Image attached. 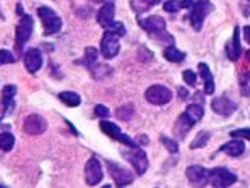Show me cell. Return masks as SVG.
<instances>
[{
	"label": "cell",
	"instance_id": "cell-38",
	"mask_svg": "<svg viewBox=\"0 0 250 188\" xmlns=\"http://www.w3.org/2000/svg\"><path fill=\"white\" fill-rule=\"evenodd\" d=\"M244 38H246V41L250 44V26L244 28Z\"/></svg>",
	"mask_w": 250,
	"mask_h": 188
},
{
	"label": "cell",
	"instance_id": "cell-37",
	"mask_svg": "<svg viewBox=\"0 0 250 188\" xmlns=\"http://www.w3.org/2000/svg\"><path fill=\"white\" fill-rule=\"evenodd\" d=\"M94 113H96L98 117H109V109L106 106H96L94 107Z\"/></svg>",
	"mask_w": 250,
	"mask_h": 188
},
{
	"label": "cell",
	"instance_id": "cell-5",
	"mask_svg": "<svg viewBox=\"0 0 250 188\" xmlns=\"http://www.w3.org/2000/svg\"><path fill=\"white\" fill-rule=\"evenodd\" d=\"M208 182L213 187L224 188V187H229V185L236 184L237 177L234 175L232 172H229L228 169H224V167H216V169L208 172Z\"/></svg>",
	"mask_w": 250,
	"mask_h": 188
},
{
	"label": "cell",
	"instance_id": "cell-2",
	"mask_svg": "<svg viewBox=\"0 0 250 188\" xmlns=\"http://www.w3.org/2000/svg\"><path fill=\"white\" fill-rule=\"evenodd\" d=\"M190 8H192V12H190V23H192L195 31H200L203 26V19L213 10V5L209 3V0H197Z\"/></svg>",
	"mask_w": 250,
	"mask_h": 188
},
{
	"label": "cell",
	"instance_id": "cell-4",
	"mask_svg": "<svg viewBox=\"0 0 250 188\" xmlns=\"http://www.w3.org/2000/svg\"><path fill=\"white\" fill-rule=\"evenodd\" d=\"M119 38L116 33H111L106 29V33L103 34V39H101V54L104 58H107V60H111L119 54L121 51V41H119Z\"/></svg>",
	"mask_w": 250,
	"mask_h": 188
},
{
	"label": "cell",
	"instance_id": "cell-31",
	"mask_svg": "<svg viewBox=\"0 0 250 188\" xmlns=\"http://www.w3.org/2000/svg\"><path fill=\"white\" fill-rule=\"evenodd\" d=\"M208 140H209V132H200L198 135L195 136V140L190 143V148H192V150H198V148L207 146Z\"/></svg>",
	"mask_w": 250,
	"mask_h": 188
},
{
	"label": "cell",
	"instance_id": "cell-34",
	"mask_svg": "<svg viewBox=\"0 0 250 188\" xmlns=\"http://www.w3.org/2000/svg\"><path fill=\"white\" fill-rule=\"evenodd\" d=\"M231 136L250 141V128H239V130H234V132H231Z\"/></svg>",
	"mask_w": 250,
	"mask_h": 188
},
{
	"label": "cell",
	"instance_id": "cell-40",
	"mask_svg": "<svg viewBox=\"0 0 250 188\" xmlns=\"http://www.w3.org/2000/svg\"><path fill=\"white\" fill-rule=\"evenodd\" d=\"M247 57H249V58H250V51H249V52H247Z\"/></svg>",
	"mask_w": 250,
	"mask_h": 188
},
{
	"label": "cell",
	"instance_id": "cell-22",
	"mask_svg": "<svg viewBox=\"0 0 250 188\" xmlns=\"http://www.w3.org/2000/svg\"><path fill=\"white\" fill-rule=\"evenodd\" d=\"M59 99L65 104V106L68 107H78L80 104H82V97H80V94L73 93V91H63L59 94Z\"/></svg>",
	"mask_w": 250,
	"mask_h": 188
},
{
	"label": "cell",
	"instance_id": "cell-9",
	"mask_svg": "<svg viewBox=\"0 0 250 188\" xmlns=\"http://www.w3.org/2000/svg\"><path fill=\"white\" fill-rule=\"evenodd\" d=\"M107 167H109V172H111V177L116 182L117 187H125V185H130L133 182V174L130 172L128 169L125 167L119 166L117 162H111L107 161Z\"/></svg>",
	"mask_w": 250,
	"mask_h": 188
},
{
	"label": "cell",
	"instance_id": "cell-29",
	"mask_svg": "<svg viewBox=\"0 0 250 188\" xmlns=\"http://www.w3.org/2000/svg\"><path fill=\"white\" fill-rule=\"evenodd\" d=\"M186 113L193 122H198L200 118L203 117L205 111H203V106H200V104H190V106L186 109Z\"/></svg>",
	"mask_w": 250,
	"mask_h": 188
},
{
	"label": "cell",
	"instance_id": "cell-8",
	"mask_svg": "<svg viewBox=\"0 0 250 188\" xmlns=\"http://www.w3.org/2000/svg\"><path fill=\"white\" fill-rule=\"evenodd\" d=\"M99 127H101V130L106 133L107 136H111L112 140L121 141V143H124V145H127L128 148H137L138 146L137 143L132 140V138L127 136V135H124V133L121 132V128H119L116 123L107 122V120H103L101 123H99Z\"/></svg>",
	"mask_w": 250,
	"mask_h": 188
},
{
	"label": "cell",
	"instance_id": "cell-35",
	"mask_svg": "<svg viewBox=\"0 0 250 188\" xmlns=\"http://www.w3.org/2000/svg\"><path fill=\"white\" fill-rule=\"evenodd\" d=\"M15 58L13 56L10 54L8 51H5V49H2L0 51V65H5V63H13Z\"/></svg>",
	"mask_w": 250,
	"mask_h": 188
},
{
	"label": "cell",
	"instance_id": "cell-23",
	"mask_svg": "<svg viewBox=\"0 0 250 188\" xmlns=\"http://www.w3.org/2000/svg\"><path fill=\"white\" fill-rule=\"evenodd\" d=\"M193 5V0H182V2H177V0H167L164 2V10L169 13H176L181 8H190Z\"/></svg>",
	"mask_w": 250,
	"mask_h": 188
},
{
	"label": "cell",
	"instance_id": "cell-17",
	"mask_svg": "<svg viewBox=\"0 0 250 188\" xmlns=\"http://www.w3.org/2000/svg\"><path fill=\"white\" fill-rule=\"evenodd\" d=\"M241 28L236 26L234 28V36H232V42L228 44L226 46V52H228V57L229 60L236 62L239 57H241Z\"/></svg>",
	"mask_w": 250,
	"mask_h": 188
},
{
	"label": "cell",
	"instance_id": "cell-15",
	"mask_svg": "<svg viewBox=\"0 0 250 188\" xmlns=\"http://www.w3.org/2000/svg\"><path fill=\"white\" fill-rule=\"evenodd\" d=\"M24 67H26V70L29 73H36L39 68L42 65V56H41V51L39 49H29L24 54Z\"/></svg>",
	"mask_w": 250,
	"mask_h": 188
},
{
	"label": "cell",
	"instance_id": "cell-14",
	"mask_svg": "<svg viewBox=\"0 0 250 188\" xmlns=\"http://www.w3.org/2000/svg\"><path fill=\"white\" fill-rule=\"evenodd\" d=\"M186 175L192 185L202 187L208 184V170L203 169L202 166H190L186 170Z\"/></svg>",
	"mask_w": 250,
	"mask_h": 188
},
{
	"label": "cell",
	"instance_id": "cell-19",
	"mask_svg": "<svg viewBox=\"0 0 250 188\" xmlns=\"http://www.w3.org/2000/svg\"><path fill=\"white\" fill-rule=\"evenodd\" d=\"M244 150H246V146H244V141H241V138H234L232 141H229V143H226V145H223L219 151L226 152L228 156L237 157V156L242 154Z\"/></svg>",
	"mask_w": 250,
	"mask_h": 188
},
{
	"label": "cell",
	"instance_id": "cell-21",
	"mask_svg": "<svg viewBox=\"0 0 250 188\" xmlns=\"http://www.w3.org/2000/svg\"><path fill=\"white\" fill-rule=\"evenodd\" d=\"M15 93H17V88H15L13 85L10 86H5L3 90V94H2V101H3V112L5 113H10L13 111V96Z\"/></svg>",
	"mask_w": 250,
	"mask_h": 188
},
{
	"label": "cell",
	"instance_id": "cell-36",
	"mask_svg": "<svg viewBox=\"0 0 250 188\" xmlns=\"http://www.w3.org/2000/svg\"><path fill=\"white\" fill-rule=\"evenodd\" d=\"M184 81L187 83V85H190V86H195V83H197V75L192 72V70H186L184 72Z\"/></svg>",
	"mask_w": 250,
	"mask_h": 188
},
{
	"label": "cell",
	"instance_id": "cell-6",
	"mask_svg": "<svg viewBox=\"0 0 250 188\" xmlns=\"http://www.w3.org/2000/svg\"><path fill=\"white\" fill-rule=\"evenodd\" d=\"M145 97L149 104H154V106H164L172 99V93L169 88L163 86V85H153L149 86L146 93H145Z\"/></svg>",
	"mask_w": 250,
	"mask_h": 188
},
{
	"label": "cell",
	"instance_id": "cell-12",
	"mask_svg": "<svg viewBox=\"0 0 250 188\" xmlns=\"http://www.w3.org/2000/svg\"><path fill=\"white\" fill-rule=\"evenodd\" d=\"M211 109H213V112L219 113V115L229 117V115H232V113L237 111V104L232 102L231 99H228L224 96H219V97L213 99V101H211Z\"/></svg>",
	"mask_w": 250,
	"mask_h": 188
},
{
	"label": "cell",
	"instance_id": "cell-33",
	"mask_svg": "<svg viewBox=\"0 0 250 188\" xmlns=\"http://www.w3.org/2000/svg\"><path fill=\"white\" fill-rule=\"evenodd\" d=\"M106 29H107V31H111V33H116L117 36H124V34H125V26L121 21H112Z\"/></svg>",
	"mask_w": 250,
	"mask_h": 188
},
{
	"label": "cell",
	"instance_id": "cell-7",
	"mask_svg": "<svg viewBox=\"0 0 250 188\" xmlns=\"http://www.w3.org/2000/svg\"><path fill=\"white\" fill-rule=\"evenodd\" d=\"M33 28H34L33 17L24 15L17 28V42H15V46H17L18 52H21V47L29 41V38H31V34H33Z\"/></svg>",
	"mask_w": 250,
	"mask_h": 188
},
{
	"label": "cell",
	"instance_id": "cell-13",
	"mask_svg": "<svg viewBox=\"0 0 250 188\" xmlns=\"http://www.w3.org/2000/svg\"><path fill=\"white\" fill-rule=\"evenodd\" d=\"M138 24L143 29H146L149 34L166 31V21L161 17H158V15H153V17L148 18H138Z\"/></svg>",
	"mask_w": 250,
	"mask_h": 188
},
{
	"label": "cell",
	"instance_id": "cell-32",
	"mask_svg": "<svg viewBox=\"0 0 250 188\" xmlns=\"http://www.w3.org/2000/svg\"><path fill=\"white\" fill-rule=\"evenodd\" d=\"M161 143L167 148V151L171 152V154H176V152L179 151V143H177V141H174V140H171V138L161 136Z\"/></svg>",
	"mask_w": 250,
	"mask_h": 188
},
{
	"label": "cell",
	"instance_id": "cell-28",
	"mask_svg": "<svg viewBox=\"0 0 250 188\" xmlns=\"http://www.w3.org/2000/svg\"><path fill=\"white\" fill-rule=\"evenodd\" d=\"M96 60H98V49L86 47V51H84V57H83V60H80V63H83V65H86L89 68L96 63Z\"/></svg>",
	"mask_w": 250,
	"mask_h": 188
},
{
	"label": "cell",
	"instance_id": "cell-1",
	"mask_svg": "<svg viewBox=\"0 0 250 188\" xmlns=\"http://www.w3.org/2000/svg\"><path fill=\"white\" fill-rule=\"evenodd\" d=\"M38 15H39V18L42 19L44 33H46V36H51V34H56V33L61 31L62 19H61V17H59L56 12H54L52 8L39 7L38 8Z\"/></svg>",
	"mask_w": 250,
	"mask_h": 188
},
{
	"label": "cell",
	"instance_id": "cell-10",
	"mask_svg": "<svg viewBox=\"0 0 250 188\" xmlns=\"http://www.w3.org/2000/svg\"><path fill=\"white\" fill-rule=\"evenodd\" d=\"M84 180H86L88 185H98L99 182L103 180V167L101 162L96 157H91L86 162V167H84Z\"/></svg>",
	"mask_w": 250,
	"mask_h": 188
},
{
	"label": "cell",
	"instance_id": "cell-41",
	"mask_svg": "<svg viewBox=\"0 0 250 188\" xmlns=\"http://www.w3.org/2000/svg\"><path fill=\"white\" fill-rule=\"evenodd\" d=\"M96 2H98V0H96Z\"/></svg>",
	"mask_w": 250,
	"mask_h": 188
},
{
	"label": "cell",
	"instance_id": "cell-24",
	"mask_svg": "<svg viewBox=\"0 0 250 188\" xmlns=\"http://www.w3.org/2000/svg\"><path fill=\"white\" fill-rule=\"evenodd\" d=\"M164 58L172 63H181L184 58H186V54L182 51H179L177 47H167V49H164Z\"/></svg>",
	"mask_w": 250,
	"mask_h": 188
},
{
	"label": "cell",
	"instance_id": "cell-39",
	"mask_svg": "<svg viewBox=\"0 0 250 188\" xmlns=\"http://www.w3.org/2000/svg\"><path fill=\"white\" fill-rule=\"evenodd\" d=\"M17 8H18V10H17V12H18V15H23V7H21V5H18Z\"/></svg>",
	"mask_w": 250,
	"mask_h": 188
},
{
	"label": "cell",
	"instance_id": "cell-25",
	"mask_svg": "<svg viewBox=\"0 0 250 188\" xmlns=\"http://www.w3.org/2000/svg\"><path fill=\"white\" fill-rule=\"evenodd\" d=\"M161 0H132V8L135 10L137 13H143V12H146L148 8H151L154 7L156 3H159Z\"/></svg>",
	"mask_w": 250,
	"mask_h": 188
},
{
	"label": "cell",
	"instance_id": "cell-20",
	"mask_svg": "<svg viewBox=\"0 0 250 188\" xmlns=\"http://www.w3.org/2000/svg\"><path fill=\"white\" fill-rule=\"evenodd\" d=\"M198 72L202 80L205 81V93L207 94H213L214 93V81H213V75L209 72V68L207 63H200L198 65Z\"/></svg>",
	"mask_w": 250,
	"mask_h": 188
},
{
	"label": "cell",
	"instance_id": "cell-27",
	"mask_svg": "<svg viewBox=\"0 0 250 188\" xmlns=\"http://www.w3.org/2000/svg\"><path fill=\"white\" fill-rule=\"evenodd\" d=\"M89 70H91L93 78H96V80H99V78H104V76L112 75V68H111V67H107V65H98V63H94L93 67H89Z\"/></svg>",
	"mask_w": 250,
	"mask_h": 188
},
{
	"label": "cell",
	"instance_id": "cell-30",
	"mask_svg": "<svg viewBox=\"0 0 250 188\" xmlns=\"http://www.w3.org/2000/svg\"><path fill=\"white\" fill-rule=\"evenodd\" d=\"M15 145V136L12 133H0V150L2 151H10Z\"/></svg>",
	"mask_w": 250,
	"mask_h": 188
},
{
	"label": "cell",
	"instance_id": "cell-11",
	"mask_svg": "<svg viewBox=\"0 0 250 188\" xmlns=\"http://www.w3.org/2000/svg\"><path fill=\"white\" fill-rule=\"evenodd\" d=\"M23 128L28 135H41L47 130V122L46 118L38 115V113H33V115H28L24 118Z\"/></svg>",
	"mask_w": 250,
	"mask_h": 188
},
{
	"label": "cell",
	"instance_id": "cell-26",
	"mask_svg": "<svg viewBox=\"0 0 250 188\" xmlns=\"http://www.w3.org/2000/svg\"><path fill=\"white\" fill-rule=\"evenodd\" d=\"M133 113H135V109L132 104H125V106H121L116 111V117L122 122H128V120H132Z\"/></svg>",
	"mask_w": 250,
	"mask_h": 188
},
{
	"label": "cell",
	"instance_id": "cell-3",
	"mask_svg": "<svg viewBox=\"0 0 250 188\" xmlns=\"http://www.w3.org/2000/svg\"><path fill=\"white\" fill-rule=\"evenodd\" d=\"M124 159L128 161L130 164L135 167V170H137L138 175H143L145 172L148 170V157L145 154L143 150H140V148H132L130 151H124L122 152Z\"/></svg>",
	"mask_w": 250,
	"mask_h": 188
},
{
	"label": "cell",
	"instance_id": "cell-18",
	"mask_svg": "<svg viewBox=\"0 0 250 188\" xmlns=\"http://www.w3.org/2000/svg\"><path fill=\"white\" fill-rule=\"evenodd\" d=\"M193 125H195V122L187 115L186 112H184L182 115L177 118L176 128H174V132H176V135H177L179 138H184L190 130H192V127H193Z\"/></svg>",
	"mask_w": 250,
	"mask_h": 188
},
{
	"label": "cell",
	"instance_id": "cell-16",
	"mask_svg": "<svg viewBox=\"0 0 250 188\" xmlns=\"http://www.w3.org/2000/svg\"><path fill=\"white\" fill-rule=\"evenodd\" d=\"M114 15H116V5H114L112 0H107L106 5H103L98 12V23L101 24L103 28H107L109 24L114 21Z\"/></svg>",
	"mask_w": 250,
	"mask_h": 188
}]
</instances>
